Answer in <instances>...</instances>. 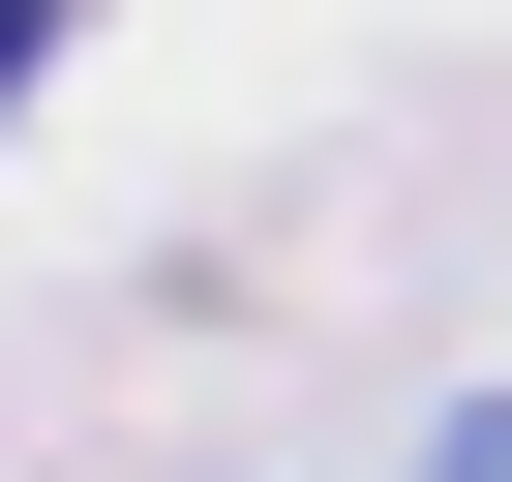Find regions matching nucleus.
<instances>
[{
    "label": "nucleus",
    "instance_id": "nucleus-1",
    "mask_svg": "<svg viewBox=\"0 0 512 482\" xmlns=\"http://www.w3.org/2000/svg\"><path fill=\"white\" fill-rule=\"evenodd\" d=\"M61 31H91V0H0V121H31V91H61Z\"/></svg>",
    "mask_w": 512,
    "mask_h": 482
},
{
    "label": "nucleus",
    "instance_id": "nucleus-2",
    "mask_svg": "<svg viewBox=\"0 0 512 482\" xmlns=\"http://www.w3.org/2000/svg\"><path fill=\"white\" fill-rule=\"evenodd\" d=\"M422 482H512V392H452V452H422Z\"/></svg>",
    "mask_w": 512,
    "mask_h": 482
}]
</instances>
